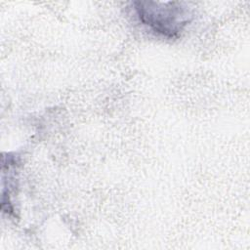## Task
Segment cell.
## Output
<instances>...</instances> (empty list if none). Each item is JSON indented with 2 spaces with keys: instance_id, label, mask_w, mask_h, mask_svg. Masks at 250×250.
<instances>
[{
  "instance_id": "obj_1",
  "label": "cell",
  "mask_w": 250,
  "mask_h": 250,
  "mask_svg": "<svg viewBox=\"0 0 250 250\" xmlns=\"http://www.w3.org/2000/svg\"><path fill=\"white\" fill-rule=\"evenodd\" d=\"M134 6L143 24L167 38L178 37L192 18L189 8L183 2L136 1Z\"/></svg>"
}]
</instances>
